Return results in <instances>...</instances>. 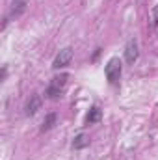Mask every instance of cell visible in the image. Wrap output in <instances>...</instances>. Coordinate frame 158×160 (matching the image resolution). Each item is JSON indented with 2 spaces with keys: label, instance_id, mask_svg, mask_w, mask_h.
Masks as SVG:
<instances>
[{
  "label": "cell",
  "instance_id": "8",
  "mask_svg": "<svg viewBox=\"0 0 158 160\" xmlns=\"http://www.w3.org/2000/svg\"><path fill=\"white\" fill-rule=\"evenodd\" d=\"M89 145V140H87V136L86 134H78L77 138H75V142H73V149H84V147H87Z\"/></svg>",
  "mask_w": 158,
  "mask_h": 160
},
{
  "label": "cell",
  "instance_id": "4",
  "mask_svg": "<svg viewBox=\"0 0 158 160\" xmlns=\"http://www.w3.org/2000/svg\"><path fill=\"white\" fill-rule=\"evenodd\" d=\"M138 56H140V52H138V41L130 39L126 43V47H125V60H126V63H134L138 60Z\"/></svg>",
  "mask_w": 158,
  "mask_h": 160
},
{
  "label": "cell",
  "instance_id": "9",
  "mask_svg": "<svg viewBox=\"0 0 158 160\" xmlns=\"http://www.w3.org/2000/svg\"><path fill=\"white\" fill-rule=\"evenodd\" d=\"M56 118H58V116H56L54 112H52V114H48V116L45 118V121H43V127H41V130H43V132H45V130H50V128L54 127V123H56Z\"/></svg>",
  "mask_w": 158,
  "mask_h": 160
},
{
  "label": "cell",
  "instance_id": "10",
  "mask_svg": "<svg viewBox=\"0 0 158 160\" xmlns=\"http://www.w3.org/2000/svg\"><path fill=\"white\" fill-rule=\"evenodd\" d=\"M155 26H158V6H156V11H155Z\"/></svg>",
  "mask_w": 158,
  "mask_h": 160
},
{
  "label": "cell",
  "instance_id": "2",
  "mask_svg": "<svg viewBox=\"0 0 158 160\" xmlns=\"http://www.w3.org/2000/svg\"><path fill=\"white\" fill-rule=\"evenodd\" d=\"M67 75H62V77H56V78L50 80V84H48V88H47V91H45V95L48 97V99H58V97H62V93H63V88H65V84H67Z\"/></svg>",
  "mask_w": 158,
  "mask_h": 160
},
{
  "label": "cell",
  "instance_id": "6",
  "mask_svg": "<svg viewBox=\"0 0 158 160\" xmlns=\"http://www.w3.org/2000/svg\"><path fill=\"white\" fill-rule=\"evenodd\" d=\"M41 108V97L39 95H32L30 101L26 102V116H34Z\"/></svg>",
  "mask_w": 158,
  "mask_h": 160
},
{
  "label": "cell",
  "instance_id": "5",
  "mask_svg": "<svg viewBox=\"0 0 158 160\" xmlns=\"http://www.w3.org/2000/svg\"><path fill=\"white\" fill-rule=\"evenodd\" d=\"M24 9H26V0H13V6H11V11H9V17L7 19H11V17H21L22 13H24ZM7 19L4 21V26H6V22H7Z\"/></svg>",
  "mask_w": 158,
  "mask_h": 160
},
{
  "label": "cell",
  "instance_id": "1",
  "mask_svg": "<svg viewBox=\"0 0 158 160\" xmlns=\"http://www.w3.org/2000/svg\"><path fill=\"white\" fill-rule=\"evenodd\" d=\"M121 71H123V65H121V60L119 58H110L106 67H104V75H106V80L110 84H117L119 78H121Z\"/></svg>",
  "mask_w": 158,
  "mask_h": 160
},
{
  "label": "cell",
  "instance_id": "3",
  "mask_svg": "<svg viewBox=\"0 0 158 160\" xmlns=\"http://www.w3.org/2000/svg\"><path fill=\"white\" fill-rule=\"evenodd\" d=\"M71 60H73V48H62L60 52H58V56L54 58V63H52V67L54 69H62V67H67L69 63H71Z\"/></svg>",
  "mask_w": 158,
  "mask_h": 160
},
{
  "label": "cell",
  "instance_id": "7",
  "mask_svg": "<svg viewBox=\"0 0 158 160\" xmlns=\"http://www.w3.org/2000/svg\"><path fill=\"white\" fill-rule=\"evenodd\" d=\"M102 118V112H101V108L99 106H93L89 112H87V116H86V123L87 125H93V123H99Z\"/></svg>",
  "mask_w": 158,
  "mask_h": 160
}]
</instances>
